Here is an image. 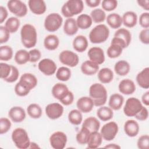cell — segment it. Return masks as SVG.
<instances>
[{
	"mask_svg": "<svg viewBox=\"0 0 149 149\" xmlns=\"http://www.w3.org/2000/svg\"><path fill=\"white\" fill-rule=\"evenodd\" d=\"M137 147L140 149H148L149 148V136L148 134L141 136L137 141Z\"/></svg>",
	"mask_w": 149,
	"mask_h": 149,
	"instance_id": "50",
	"label": "cell"
},
{
	"mask_svg": "<svg viewBox=\"0 0 149 149\" xmlns=\"http://www.w3.org/2000/svg\"><path fill=\"white\" fill-rule=\"evenodd\" d=\"M139 40L144 44H149V29H144L139 33Z\"/></svg>",
	"mask_w": 149,
	"mask_h": 149,
	"instance_id": "55",
	"label": "cell"
},
{
	"mask_svg": "<svg viewBox=\"0 0 149 149\" xmlns=\"http://www.w3.org/2000/svg\"><path fill=\"white\" fill-rule=\"evenodd\" d=\"M142 102L146 106L149 105V91H147L144 93L141 97Z\"/></svg>",
	"mask_w": 149,
	"mask_h": 149,
	"instance_id": "61",
	"label": "cell"
},
{
	"mask_svg": "<svg viewBox=\"0 0 149 149\" xmlns=\"http://www.w3.org/2000/svg\"><path fill=\"white\" fill-rule=\"evenodd\" d=\"M22 43L27 48H31L36 45L37 33L34 26L30 24H24L20 30Z\"/></svg>",
	"mask_w": 149,
	"mask_h": 149,
	"instance_id": "1",
	"label": "cell"
},
{
	"mask_svg": "<svg viewBox=\"0 0 149 149\" xmlns=\"http://www.w3.org/2000/svg\"><path fill=\"white\" fill-rule=\"evenodd\" d=\"M119 130L118 124L113 121L109 122L102 126L100 133L102 139L106 141H111L113 140Z\"/></svg>",
	"mask_w": 149,
	"mask_h": 149,
	"instance_id": "9",
	"label": "cell"
},
{
	"mask_svg": "<svg viewBox=\"0 0 149 149\" xmlns=\"http://www.w3.org/2000/svg\"><path fill=\"white\" fill-rule=\"evenodd\" d=\"M98 79L102 84L109 83L113 79V73L108 68H102L98 72Z\"/></svg>",
	"mask_w": 149,
	"mask_h": 149,
	"instance_id": "29",
	"label": "cell"
},
{
	"mask_svg": "<svg viewBox=\"0 0 149 149\" xmlns=\"http://www.w3.org/2000/svg\"><path fill=\"white\" fill-rule=\"evenodd\" d=\"M8 16V13L7 9L2 6H0V23H2L7 18Z\"/></svg>",
	"mask_w": 149,
	"mask_h": 149,
	"instance_id": "58",
	"label": "cell"
},
{
	"mask_svg": "<svg viewBox=\"0 0 149 149\" xmlns=\"http://www.w3.org/2000/svg\"><path fill=\"white\" fill-rule=\"evenodd\" d=\"M68 120L74 125H79L83 120L81 112L79 109H72L68 114Z\"/></svg>",
	"mask_w": 149,
	"mask_h": 149,
	"instance_id": "40",
	"label": "cell"
},
{
	"mask_svg": "<svg viewBox=\"0 0 149 149\" xmlns=\"http://www.w3.org/2000/svg\"><path fill=\"white\" fill-rule=\"evenodd\" d=\"M0 76L2 79L5 80L10 75L12 70V65H8L4 62H1L0 63Z\"/></svg>",
	"mask_w": 149,
	"mask_h": 149,
	"instance_id": "47",
	"label": "cell"
},
{
	"mask_svg": "<svg viewBox=\"0 0 149 149\" xmlns=\"http://www.w3.org/2000/svg\"><path fill=\"white\" fill-rule=\"evenodd\" d=\"M13 56V49L9 45H2L0 47V60L8 61Z\"/></svg>",
	"mask_w": 149,
	"mask_h": 149,
	"instance_id": "45",
	"label": "cell"
},
{
	"mask_svg": "<svg viewBox=\"0 0 149 149\" xmlns=\"http://www.w3.org/2000/svg\"><path fill=\"white\" fill-rule=\"evenodd\" d=\"M89 95L93 100L94 106L104 105L107 100V91L105 87L100 83H94L90 87Z\"/></svg>",
	"mask_w": 149,
	"mask_h": 149,
	"instance_id": "2",
	"label": "cell"
},
{
	"mask_svg": "<svg viewBox=\"0 0 149 149\" xmlns=\"http://www.w3.org/2000/svg\"><path fill=\"white\" fill-rule=\"evenodd\" d=\"M90 60L94 63L101 65L105 61V55L102 48L98 47H94L89 49L87 52Z\"/></svg>",
	"mask_w": 149,
	"mask_h": 149,
	"instance_id": "14",
	"label": "cell"
},
{
	"mask_svg": "<svg viewBox=\"0 0 149 149\" xmlns=\"http://www.w3.org/2000/svg\"><path fill=\"white\" fill-rule=\"evenodd\" d=\"M140 6L146 10H149V1L148 0H139L137 1Z\"/></svg>",
	"mask_w": 149,
	"mask_h": 149,
	"instance_id": "60",
	"label": "cell"
},
{
	"mask_svg": "<svg viewBox=\"0 0 149 149\" xmlns=\"http://www.w3.org/2000/svg\"><path fill=\"white\" fill-rule=\"evenodd\" d=\"M120 40L127 48L131 42L132 34L130 32L125 28L118 29L114 34V37Z\"/></svg>",
	"mask_w": 149,
	"mask_h": 149,
	"instance_id": "22",
	"label": "cell"
},
{
	"mask_svg": "<svg viewBox=\"0 0 149 149\" xmlns=\"http://www.w3.org/2000/svg\"><path fill=\"white\" fill-rule=\"evenodd\" d=\"M107 22L112 29H117L122 24V18L118 13H112L108 15Z\"/></svg>",
	"mask_w": 149,
	"mask_h": 149,
	"instance_id": "35",
	"label": "cell"
},
{
	"mask_svg": "<svg viewBox=\"0 0 149 149\" xmlns=\"http://www.w3.org/2000/svg\"><path fill=\"white\" fill-rule=\"evenodd\" d=\"M59 61L63 65L73 68L77 65L79 62V56L69 50L62 51L59 55Z\"/></svg>",
	"mask_w": 149,
	"mask_h": 149,
	"instance_id": "10",
	"label": "cell"
},
{
	"mask_svg": "<svg viewBox=\"0 0 149 149\" xmlns=\"http://www.w3.org/2000/svg\"><path fill=\"white\" fill-rule=\"evenodd\" d=\"M76 23L79 29L86 30L91 27L93 23V20L90 15L84 13L80 15L77 17Z\"/></svg>",
	"mask_w": 149,
	"mask_h": 149,
	"instance_id": "33",
	"label": "cell"
},
{
	"mask_svg": "<svg viewBox=\"0 0 149 149\" xmlns=\"http://www.w3.org/2000/svg\"><path fill=\"white\" fill-rule=\"evenodd\" d=\"M124 102L123 97L119 94L115 93L110 96L108 105L109 107L115 111H118L121 108Z\"/></svg>",
	"mask_w": 149,
	"mask_h": 149,
	"instance_id": "30",
	"label": "cell"
},
{
	"mask_svg": "<svg viewBox=\"0 0 149 149\" xmlns=\"http://www.w3.org/2000/svg\"><path fill=\"white\" fill-rule=\"evenodd\" d=\"M90 132L86 127L81 126L79 132H78L76 136L77 142L81 145L86 144Z\"/></svg>",
	"mask_w": 149,
	"mask_h": 149,
	"instance_id": "44",
	"label": "cell"
},
{
	"mask_svg": "<svg viewBox=\"0 0 149 149\" xmlns=\"http://www.w3.org/2000/svg\"><path fill=\"white\" fill-rule=\"evenodd\" d=\"M130 70V66L129 63L125 61L120 60L118 61L114 66V70L115 73L120 76L127 75Z\"/></svg>",
	"mask_w": 149,
	"mask_h": 149,
	"instance_id": "32",
	"label": "cell"
},
{
	"mask_svg": "<svg viewBox=\"0 0 149 149\" xmlns=\"http://www.w3.org/2000/svg\"><path fill=\"white\" fill-rule=\"evenodd\" d=\"M82 126L86 127L90 132H96L100 127V122L96 118L90 116L84 119Z\"/></svg>",
	"mask_w": 149,
	"mask_h": 149,
	"instance_id": "36",
	"label": "cell"
},
{
	"mask_svg": "<svg viewBox=\"0 0 149 149\" xmlns=\"http://www.w3.org/2000/svg\"><path fill=\"white\" fill-rule=\"evenodd\" d=\"M139 24L144 29L149 27V13L144 12L141 14L139 17Z\"/></svg>",
	"mask_w": 149,
	"mask_h": 149,
	"instance_id": "53",
	"label": "cell"
},
{
	"mask_svg": "<svg viewBox=\"0 0 149 149\" xmlns=\"http://www.w3.org/2000/svg\"><path fill=\"white\" fill-rule=\"evenodd\" d=\"M73 49L78 52H83L85 51L88 45L87 38L83 35H79L76 36L73 41Z\"/></svg>",
	"mask_w": 149,
	"mask_h": 149,
	"instance_id": "23",
	"label": "cell"
},
{
	"mask_svg": "<svg viewBox=\"0 0 149 149\" xmlns=\"http://www.w3.org/2000/svg\"><path fill=\"white\" fill-rule=\"evenodd\" d=\"M38 69L46 76L53 75L56 70V65L55 62L49 58H44L40 61L38 64Z\"/></svg>",
	"mask_w": 149,
	"mask_h": 149,
	"instance_id": "12",
	"label": "cell"
},
{
	"mask_svg": "<svg viewBox=\"0 0 149 149\" xmlns=\"http://www.w3.org/2000/svg\"><path fill=\"white\" fill-rule=\"evenodd\" d=\"M69 91L67 86L63 83H57L52 88V94L53 97L60 101Z\"/></svg>",
	"mask_w": 149,
	"mask_h": 149,
	"instance_id": "21",
	"label": "cell"
},
{
	"mask_svg": "<svg viewBox=\"0 0 149 149\" xmlns=\"http://www.w3.org/2000/svg\"><path fill=\"white\" fill-rule=\"evenodd\" d=\"M19 81L26 86L30 90L35 88L38 83L37 77L30 73H25L23 74L20 78Z\"/></svg>",
	"mask_w": 149,
	"mask_h": 149,
	"instance_id": "26",
	"label": "cell"
},
{
	"mask_svg": "<svg viewBox=\"0 0 149 149\" xmlns=\"http://www.w3.org/2000/svg\"><path fill=\"white\" fill-rule=\"evenodd\" d=\"M7 6L9 11L19 17L26 15L27 13V5L20 0H10L7 3Z\"/></svg>",
	"mask_w": 149,
	"mask_h": 149,
	"instance_id": "8",
	"label": "cell"
},
{
	"mask_svg": "<svg viewBox=\"0 0 149 149\" xmlns=\"http://www.w3.org/2000/svg\"><path fill=\"white\" fill-rule=\"evenodd\" d=\"M102 142V137L98 131L90 132L87 140V147L94 149L99 147Z\"/></svg>",
	"mask_w": 149,
	"mask_h": 149,
	"instance_id": "25",
	"label": "cell"
},
{
	"mask_svg": "<svg viewBox=\"0 0 149 149\" xmlns=\"http://www.w3.org/2000/svg\"><path fill=\"white\" fill-rule=\"evenodd\" d=\"M66 134L63 132L57 131L53 133L49 137V143L54 149H63L67 143Z\"/></svg>",
	"mask_w": 149,
	"mask_h": 149,
	"instance_id": "11",
	"label": "cell"
},
{
	"mask_svg": "<svg viewBox=\"0 0 149 149\" xmlns=\"http://www.w3.org/2000/svg\"><path fill=\"white\" fill-rule=\"evenodd\" d=\"M84 9V3L81 0H69L62 6V14L67 18L72 17L82 12Z\"/></svg>",
	"mask_w": 149,
	"mask_h": 149,
	"instance_id": "3",
	"label": "cell"
},
{
	"mask_svg": "<svg viewBox=\"0 0 149 149\" xmlns=\"http://www.w3.org/2000/svg\"><path fill=\"white\" fill-rule=\"evenodd\" d=\"M141 102L137 98L130 97L128 98L123 107V112L128 117L134 116L143 108Z\"/></svg>",
	"mask_w": 149,
	"mask_h": 149,
	"instance_id": "7",
	"label": "cell"
},
{
	"mask_svg": "<svg viewBox=\"0 0 149 149\" xmlns=\"http://www.w3.org/2000/svg\"><path fill=\"white\" fill-rule=\"evenodd\" d=\"M12 126L11 122L6 118H1L0 119V134H3L7 133Z\"/></svg>",
	"mask_w": 149,
	"mask_h": 149,
	"instance_id": "49",
	"label": "cell"
},
{
	"mask_svg": "<svg viewBox=\"0 0 149 149\" xmlns=\"http://www.w3.org/2000/svg\"><path fill=\"white\" fill-rule=\"evenodd\" d=\"M71 74V70L69 68L62 66L56 70V77L60 81H66L70 79Z\"/></svg>",
	"mask_w": 149,
	"mask_h": 149,
	"instance_id": "41",
	"label": "cell"
},
{
	"mask_svg": "<svg viewBox=\"0 0 149 149\" xmlns=\"http://www.w3.org/2000/svg\"><path fill=\"white\" fill-rule=\"evenodd\" d=\"M27 112L30 118L33 119H38L41 116L42 111L38 104L33 103L27 107Z\"/></svg>",
	"mask_w": 149,
	"mask_h": 149,
	"instance_id": "38",
	"label": "cell"
},
{
	"mask_svg": "<svg viewBox=\"0 0 149 149\" xmlns=\"http://www.w3.org/2000/svg\"><path fill=\"white\" fill-rule=\"evenodd\" d=\"M8 116L9 118L15 123H20L26 118V112L21 107L15 106L12 107L9 112Z\"/></svg>",
	"mask_w": 149,
	"mask_h": 149,
	"instance_id": "15",
	"label": "cell"
},
{
	"mask_svg": "<svg viewBox=\"0 0 149 149\" xmlns=\"http://www.w3.org/2000/svg\"><path fill=\"white\" fill-rule=\"evenodd\" d=\"M136 81L138 85L144 89L149 88V68L146 67L136 76Z\"/></svg>",
	"mask_w": 149,
	"mask_h": 149,
	"instance_id": "24",
	"label": "cell"
},
{
	"mask_svg": "<svg viewBox=\"0 0 149 149\" xmlns=\"http://www.w3.org/2000/svg\"><path fill=\"white\" fill-rule=\"evenodd\" d=\"M40 148L37 144L34 142H30V145L29 146V148Z\"/></svg>",
	"mask_w": 149,
	"mask_h": 149,
	"instance_id": "63",
	"label": "cell"
},
{
	"mask_svg": "<svg viewBox=\"0 0 149 149\" xmlns=\"http://www.w3.org/2000/svg\"><path fill=\"white\" fill-rule=\"evenodd\" d=\"M12 140L15 146L19 149L29 148L30 140L26 130L21 127L16 128L12 133Z\"/></svg>",
	"mask_w": 149,
	"mask_h": 149,
	"instance_id": "5",
	"label": "cell"
},
{
	"mask_svg": "<svg viewBox=\"0 0 149 149\" xmlns=\"http://www.w3.org/2000/svg\"><path fill=\"white\" fill-rule=\"evenodd\" d=\"M63 19L58 13H51L45 19L44 27L49 32H54L58 30L62 26Z\"/></svg>",
	"mask_w": 149,
	"mask_h": 149,
	"instance_id": "6",
	"label": "cell"
},
{
	"mask_svg": "<svg viewBox=\"0 0 149 149\" xmlns=\"http://www.w3.org/2000/svg\"><path fill=\"white\" fill-rule=\"evenodd\" d=\"M119 91L123 94L130 95L136 91V85L130 79H126L121 80L118 86Z\"/></svg>",
	"mask_w": 149,
	"mask_h": 149,
	"instance_id": "18",
	"label": "cell"
},
{
	"mask_svg": "<svg viewBox=\"0 0 149 149\" xmlns=\"http://www.w3.org/2000/svg\"><path fill=\"white\" fill-rule=\"evenodd\" d=\"M139 125L135 120H127L124 124L125 133L129 137H133L136 136L139 132Z\"/></svg>",
	"mask_w": 149,
	"mask_h": 149,
	"instance_id": "19",
	"label": "cell"
},
{
	"mask_svg": "<svg viewBox=\"0 0 149 149\" xmlns=\"http://www.w3.org/2000/svg\"><path fill=\"white\" fill-rule=\"evenodd\" d=\"M10 32L5 26H0V44L6 42L10 38Z\"/></svg>",
	"mask_w": 149,
	"mask_h": 149,
	"instance_id": "51",
	"label": "cell"
},
{
	"mask_svg": "<svg viewBox=\"0 0 149 149\" xmlns=\"http://www.w3.org/2000/svg\"><path fill=\"white\" fill-rule=\"evenodd\" d=\"M87 5L90 8H95L98 6L101 3L100 0H86L85 1Z\"/></svg>",
	"mask_w": 149,
	"mask_h": 149,
	"instance_id": "59",
	"label": "cell"
},
{
	"mask_svg": "<svg viewBox=\"0 0 149 149\" xmlns=\"http://www.w3.org/2000/svg\"><path fill=\"white\" fill-rule=\"evenodd\" d=\"M45 113L48 118L55 120L59 118L63 113V106L58 102L48 104L45 107Z\"/></svg>",
	"mask_w": 149,
	"mask_h": 149,
	"instance_id": "13",
	"label": "cell"
},
{
	"mask_svg": "<svg viewBox=\"0 0 149 149\" xmlns=\"http://www.w3.org/2000/svg\"><path fill=\"white\" fill-rule=\"evenodd\" d=\"M80 69L84 74L92 76L97 73L99 70V65L90 60H87L82 63Z\"/></svg>",
	"mask_w": 149,
	"mask_h": 149,
	"instance_id": "20",
	"label": "cell"
},
{
	"mask_svg": "<svg viewBox=\"0 0 149 149\" xmlns=\"http://www.w3.org/2000/svg\"><path fill=\"white\" fill-rule=\"evenodd\" d=\"M122 18V23L127 27L132 28L134 27L137 22V14L133 11H127L125 12Z\"/></svg>",
	"mask_w": 149,
	"mask_h": 149,
	"instance_id": "28",
	"label": "cell"
},
{
	"mask_svg": "<svg viewBox=\"0 0 149 149\" xmlns=\"http://www.w3.org/2000/svg\"><path fill=\"white\" fill-rule=\"evenodd\" d=\"M113 112L112 109L108 107L101 106L97 111V116L102 121H108L113 118Z\"/></svg>",
	"mask_w": 149,
	"mask_h": 149,
	"instance_id": "34",
	"label": "cell"
},
{
	"mask_svg": "<svg viewBox=\"0 0 149 149\" xmlns=\"http://www.w3.org/2000/svg\"><path fill=\"white\" fill-rule=\"evenodd\" d=\"M103 10L110 12L115 10L118 6V1L116 0H104L101 2Z\"/></svg>",
	"mask_w": 149,
	"mask_h": 149,
	"instance_id": "48",
	"label": "cell"
},
{
	"mask_svg": "<svg viewBox=\"0 0 149 149\" xmlns=\"http://www.w3.org/2000/svg\"><path fill=\"white\" fill-rule=\"evenodd\" d=\"M134 117L136 119L140 121L147 120L148 117V111L146 107H143L141 110L134 116Z\"/></svg>",
	"mask_w": 149,
	"mask_h": 149,
	"instance_id": "56",
	"label": "cell"
},
{
	"mask_svg": "<svg viewBox=\"0 0 149 149\" xmlns=\"http://www.w3.org/2000/svg\"><path fill=\"white\" fill-rule=\"evenodd\" d=\"M90 17L94 22L100 23L105 20L106 19V14L103 9L96 8L91 12Z\"/></svg>",
	"mask_w": 149,
	"mask_h": 149,
	"instance_id": "42",
	"label": "cell"
},
{
	"mask_svg": "<svg viewBox=\"0 0 149 149\" xmlns=\"http://www.w3.org/2000/svg\"><path fill=\"white\" fill-rule=\"evenodd\" d=\"M30 55V62L31 63H35L39 61L41 57V53L39 49H33L29 52Z\"/></svg>",
	"mask_w": 149,
	"mask_h": 149,
	"instance_id": "54",
	"label": "cell"
},
{
	"mask_svg": "<svg viewBox=\"0 0 149 149\" xmlns=\"http://www.w3.org/2000/svg\"><path fill=\"white\" fill-rule=\"evenodd\" d=\"M109 36V30L104 24L95 26L89 33V40L93 44H100L107 40Z\"/></svg>",
	"mask_w": 149,
	"mask_h": 149,
	"instance_id": "4",
	"label": "cell"
},
{
	"mask_svg": "<svg viewBox=\"0 0 149 149\" xmlns=\"http://www.w3.org/2000/svg\"><path fill=\"white\" fill-rule=\"evenodd\" d=\"M123 48L116 44H112L107 49V55L110 58H116L119 57L122 53Z\"/></svg>",
	"mask_w": 149,
	"mask_h": 149,
	"instance_id": "43",
	"label": "cell"
},
{
	"mask_svg": "<svg viewBox=\"0 0 149 149\" xmlns=\"http://www.w3.org/2000/svg\"><path fill=\"white\" fill-rule=\"evenodd\" d=\"M73 100L74 95L72 91H69L68 93L65 95V97L61 99L59 101L64 105H69L73 103Z\"/></svg>",
	"mask_w": 149,
	"mask_h": 149,
	"instance_id": "57",
	"label": "cell"
},
{
	"mask_svg": "<svg viewBox=\"0 0 149 149\" xmlns=\"http://www.w3.org/2000/svg\"><path fill=\"white\" fill-rule=\"evenodd\" d=\"M20 25L19 19L16 17H10L7 19L5 26L10 33L16 32Z\"/></svg>",
	"mask_w": 149,
	"mask_h": 149,
	"instance_id": "39",
	"label": "cell"
},
{
	"mask_svg": "<svg viewBox=\"0 0 149 149\" xmlns=\"http://www.w3.org/2000/svg\"><path fill=\"white\" fill-rule=\"evenodd\" d=\"M104 148H112V149H119V148H120V146H119L118 144L112 143V144H109L104 146Z\"/></svg>",
	"mask_w": 149,
	"mask_h": 149,
	"instance_id": "62",
	"label": "cell"
},
{
	"mask_svg": "<svg viewBox=\"0 0 149 149\" xmlns=\"http://www.w3.org/2000/svg\"><path fill=\"white\" fill-rule=\"evenodd\" d=\"M19 76V70L16 67L12 65L11 73L9 76V77L7 79H6L4 81L8 83H13L18 79Z\"/></svg>",
	"mask_w": 149,
	"mask_h": 149,
	"instance_id": "52",
	"label": "cell"
},
{
	"mask_svg": "<svg viewBox=\"0 0 149 149\" xmlns=\"http://www.w3.org/2000/svg\"><path fill=\"white\" fill-rule=\"evenodd\" d=\"M31 90L26 86L19 81L15 87V92L19 97H24L28 95Z\"/></svg>",
	"mask_w": 149,
	"mask_h": 149,
	"instance_id": "46",
	"label": "cell"
},
{
	"mask_svg": "<svg viewBox=\"0 0 149 149\" xmlns=\"http://www.w3.org/2000/svg\"><path fill=\"white\" fill-rule=\"evenodd\" d=\"M76 20L73 17L67 18L63 25V31L68 36H73L78 31Z\"/></svg>",
	"mask_w": 149,
	"mask_h": 149,
	"instance_id": "27",
	"label": "cell"
},
{
	"mask_svg": "<svg viewBox=\"0 0 149 149\" xmlns=\"http://www.w3.org/2000/svg\"><path fill=\"white\" fill-rule=\"evenodd\" d=\"M15 61L18 65H24L30 62L29 52L25 49H19L15 55Z\"/></svg>",
	"mask_w": 149,
	"mask_h": 149,
	"instance_id": "37",
	"label": "cell"
},
{
	"mask_svg": "<svg viewBox=\"0 0 149 149\" xmlns=\"http://www.w3.org/2000/svg\"><path fill=\"white\" fill-rule=\"evenodd\" d=\"M76 106L80 111L86 113L92 111L94 104L90 97H81L77 100Z\"/></svg>",
	"mask_w": 149,
	"mask_h": 149,
	"instance_id": "16",
	"label": "cell"
},
{
	"mask_svg": "<svg viewBox=\"0 0 149 149\" xmlns=\"http://www.w3.org/2000/svg\"><path fill=\"white\" fill-rule=\"evenodd\" d=\"M59 45V40L55 34H49L44 40V47L49 51L56 49Z\"/></svg>",
	"mask_w": 149,
	"mask_h": 149,
	"instance_id": "31",
	"label": "cell"
},
{
	"mask_svg": "<svg viewBox=\"0 0 149 149\" xmlns=\"http://www.w3.org/2000/svg\"><path fill=\"white\" fill-rule=\"evenodd\" d=\"M28 6L31 12L37 15L44 13L47 9L46 4L42 0H29Z\"/></svg>",
	"mask_w": 149,
	"mask_h": 149,
	"instance_id": "17",
	"label": "cell"
}]
</instances>
